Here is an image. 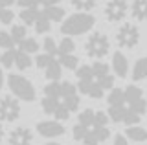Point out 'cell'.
<instances>
[{
	"label": "cell",
	"instance_id": "cell-30",
	"mask_svg": "<svg viewBox=\"0 0 147 145\" xmlns=\"http://www.w3.org/2000/svg\"><path fill=\"white\" fill-rule=\"evenodd\" d=\"M42 50H44V53H48V55L57 57V42H55V39L53 37H46L42 40Z\"/></svg>",
	"mask_w": 147,
	"mask_h": 145
},
{
	"label": "cell",
	"instance_id": "cell-36",
	"mask_svg": "<svg viewBox=\"0 0 147 145\" xmlns=\"http://www.w3.org/2000/svg\"><path fill=\"white\" fill-rule=\"evenodd\" d=\"M2 88H4V70L0 66V92H2Z\"/></svg>",
	"mask_w": 147,
	"mask_h": 145
},
{
	"label": "cell",
	"instance_id": "cell-35",
	"mask_svg": "<svg viewBox=\"0 0 147 145\" xmlns=\"http://www.w3.org/2000/svg\"><path fill=\"white\" fill-rule=\"evenodd\" d=\"M13 4H17V0H0V7H11Z\"/></svg>",
	"mask_w": 147,
	"mask_h": 145
},
{
	"label": "cell",
	"instance_id": "cell-23",
	"mask_svg": "<svg viewBox=\"0 0 147 145\" xmlns=\"http://www.w3.org/2000/svg\"><path fill=\"white\" fill-rule=\"evenodd\" d=\"M76 52V42L72 37H63L57 42V55H64V53H74Z\"/></svg>",
	"mask_w": 147,
	"mask_h": 145
},
{
	"label": "cell",
	"instance_id": "cell-9",
	"mask_svg": "<svg viewBox=\"0 0 147 145\" xmlns=\"http://www.w3.org/2000/svg\"><path fill=\"white\" fill-rule=\"evenodd\" d=\"M20 117V101L15 96H4L0 99V121L13 123Z\"/></svg>",
	"mask_w": 147,
	"mask_h": 145
},
{
	"label": "cell",
	"instance_id": "cell-15",
	"mask_svg": "<svg viewBox=\"0 0 147 145\" xmlns=\"http://www.w3.org/2000/svg\"><path fill=\"white\" fill-rule=\"evenodd\" d=\"M125 138L134 143H144L147 142V129H144L142 125H129L125 129Z\"/></svg>",
	"mask_w": 147,
	"mask_h": 145
},
{
	"label": "cell",
	"instance_id": "cell-11",
	"mask_svg": "<svg viewBox=\"0 0 147 145\" xmlns=\"http://www.w3.org/2000/svg\"><path fill=\"white\" fill-rule=\"evenodd\" d=\"M35 129L42 138H48V140L64 136V132H66V129L63 127V123L57 121V119H42V121H39V123L35 125Z\"/></svg>",
	"mask_w": 147,
	"mask_h": 145
},
{
	"label": "cell",
	"instance_id": "cell-27",
	"mask_svg": "<svg viewBox=\"0 0 147 145\" xmlns=\"http://www.w3.org/2000/svg\"><path fill=\"white\" fill-rule=\"evenodd\" d=\"M50 28H52V22H50V20L44 17V13L39 17V20L33 24V30L37 31V33H40V35H42V33H48Z\"/></svg>",
	"mask_w": 147,
	"mask_h": 145
},
{
	"label": "cell",
	"instance_id": "cell-39",
	"mask_svg": "<svg viewBox=\"0 0 147 145\" xmlns=\"http://www.w3.org/2000/svg\"><path fill=\"white\" fill-rule=\"evenodd\" d=\"M35 4H37V6L40 7V4H42V0H35Z\"/></svg>",
	"mask_w": 147,
	"mask_h": 145
},
{
	"label": "cell",
	"instance_id": "cell-26",
	"mask_svg": "<svg viewBox=\"0 0 147 145\" xmlns=\"http://www.w3.org/2000/svg\"><path fill=\"white\" fill-rule=\"evenodd\" d=\"M9 33H11V37H13V40H15V44L22 42V40L28 37V30H26L24 24H15V26H11Z\"/></svg>",
	"mask_w": 147,
	"mask_h": 145
},
{
	"label": "cell",
	"instance_id": "cell-4",
	"mask_svg": "<svg viewBox=\"0 0 147 145\" xmlns=\"http://www.w3.org/2000/svg\"><path fill=\"white\" fill-rule=\"evenodd\" d=\"M109 116L103 110L85 108L77 116L76 125L72 127V136L83 145H99L110 138Z\"/></svg>",
	"mask_w": 147,
	"mask_h": 145
},
{
	"label": "cell",
	"instance_id": "cell-31",
	"mask_svg": "<svg viewBox=\"0 0 147 145\" xmlns=\"http://www.w3.org/2000/svg\"><path fill=\"white\" fill-rule=\"evenodd\" d=\"M52 59H53V55H48V53H39V55L35 57V66L40 68V70H44Z\"/></svg>",
	"mask_w": 147,
	"mask_h": 145
},
{
	"label": "cell",
	"instance_id": "cell-17",
	"mask_svg": "<svg viewBox=\"0 0 147 145\" xmlns=\"http://www.w3.org/2000/svg\"><path fill=\"white\" fill-rule=\"evenodd\" d=\"M40 15H42V7H28V9H20V13H18L24 26H33Z\"/></svg>",
	"mask_w": 147,
	"mask_h": 145
},
{
	"label": "cell",
	"instance_id": "cell-8",
	"mask_svg": "<svg viewBox=\"0 0 147 145\" xmlns=\"http://www.w3.org/2000/svg\"><path fill=\"white\" fill-rule=\"evenodd\" d=\"M140 42V30L132 22H123L116 31V44L119 48L132 50Z\"/></svg>",
	"mask_w": 147,
	"mask_h": 145
},
{
	"label": "cell",
	"instance_id": "cell-29",
	"mask_svg": "<svg viewBox=\"0 0 147 145\" xmlns=\"http://www.w3.org/2000/svg\"><path fill=\"white\" fill-rule=\"evenodd\" d=\"M13 20H15V13L11 7H0V24L9 26L13 24Z\"/></svg>",
	"mask_w": 147,
	"mask_h": 145
},
{
	"label": "cell",
	"instance_id": "cell-33",
	"mask_svg": "<svg viewBox=\"0 0 147 145\" xmlns=\"http://www.w3.org/2000/svg\"><path fill=\"white\" fill-rule=\"evenodd\" d=\"M112 145H129V140L125 138V134H116L114 136Z\"/></svg>",
	"mask_w": 147,
	"mask_h": 145
},
{
	"label": "cell",
	"instance_id": "cell-28",
	"mask_svg": "<svg viewBox=\"0 0 147 145\" xmlns=\"http://www.w3.org/2000/svg\"><path fill=\"white\" fill-rule=\"evenodd\" d=\"M17 44H15V40H13V37H11V33L9 31H0V48L2 50H13Z\"/></svg>",
	"mask_w": 147,
	"mask_h": 145
},
{
	"label": "cell",
	"instance_id": "cell-21",
	"mask_svg": "<svg viewBox=\"0 0 147 145\" xmlns=\"http://www.w3.org/2000/svg\"><path fill=\"white\" fill-rule=\"evenodd\" d=\"M57 61L61 62V66L66 68V70H77V68H79V59H77V55H74V53L57 55Z\"/></svg>",
	"mask_w": 147,
	"mask_h": 145
},
{
	"label": "cell",
	"instance_id": "cell-20",
	"mask_svg": "<svg viewBox=\"0 0 147 145\" xmlns=\"http://www.w3.org/2000/svg\"><path fill=\"white\" fill-rule=\"evenodd\" d=\"M31 64H33V61H31V55H28V53H24L22 50L15 48V68L17 70H28V68H31Z\"/></svg>",
	"mask_w": 147,
	"mask_h": 145
},
{
	"label": "cell",
	"instance_id": "cell-37",
	"mask_svg": "<svg viewBox=\"0 0 147 145\" xmlns=\"http://www.w3.org/2000/svg\"><path fill=\"white\" fill-rule=\"evenodd\" d=\"M4 136H6V130H4V125L0 123V142L4 140Z\"/></svg>",
	"mask_w": 147,
	"mask_h": 145
},
{
	"label": "cell",
	"instance_id": "cell-16",
	"mask_svg": "<svg viewBox=\"0 0 147 145\" xmlns=\"http://www.w3.org/2000/svg\"><path fill=\"white\" fill-rule=\"evenodd\" d=\"M61 75H63V66L57 61V57H53L48 62V66L44 68V77L48 81H61Z\"/></svg>",
	"mask_w": 147,
	"mask_h": 145
},
{
	"label": "cell",
	"instance_id": "cell-22",
	"mask_svg": "<svg viewBox=\"0 0 147 145\" xmlns=\"http://www.w3.org/2000/svg\"><path fill=\"white\" fill-rule=\"evenodd\" d=\"M17 48L18 50H22V52L24 53H28V55H31V53H37L39 52V42H37V40L33 39V37H26L24 40H22V42H18L17 44Z\"/></svg>",
	"mask_w": 147,
	"mask_h": 145
},
{
	"label": "cell",
	"instance_id": "cell-25",
	"mask_svg": "<svg viewBox=\"0 0 147 145\" xmlns=\"http://www.w3.org/2000/svg\"><path fill=\"white\" fill-rule=\"evenodd\" d=\"M0 66L9 70V68L15 66V48L13 50H4L2 55H0Z\"/></svg>",
	"mask_w": 147,
	"mask_h": 145
},
{
	"label": "cell",
	"instance_id": "cell-12",
	"mask_svg": "<svg viewBox=\"0 0 147 145\" xmlns=\"http://www.w3.org/2000/svg\"><path fill=\"white\" fill-rule=\"evenodd\" d=\"M33 143V132L26 127H15L7 134V145H31Z\"/></svg>",
	"mask_w": 147,
	"mask_h": 145
},
{
	"label": "cell",
	"instance_id": "cell-32",
	"mask_svg": "<svg viewBox=\"0 0 147 145\" xmlns=\"http://www.w3.org/2000/svg\"><path fill=\"white\" fill-rule=\"evenodd\" d=\"M17 6L20 9H28V7H39L35 4V0H17Z\"/></svg>",
	"mask_w": 147,
	"mask_h": 145
},
{
	"label": "cell",
	"instance_id": "cell-14",
	"mask_svg": "<svg viewBox=\"0 0 147 145\" xmlns=\"http://www.w3.org/2000/svg\"><path fill=\"white\" fill-rule=\"evenodd\" d=\"M129 13L131 17L138 22L147 20V0H132V4L129 6Z\"/></svg>",
	"mask_w": 147,
	"mask_h": 145
},
{
	"label": "cell",
	"instance_id": "cell-7",
	"mask_svg": "<svg viewBox=\"0 0 147 145\" xmlns=\"http://www.w3.org/2000/svg\"><path fill=\"white\" fill-rule=\"evenodd\" d=\"M109 52H110V40L103 31H94V33L88 35V39L85 42V53L90 59L99 61V59L107 57Z\"/></svg>",
	"mask_w": 147,
	"mask_h": 145
},
{
	"label": "cell",
	"instance_id": "cell-38",
	"mask_svg": "<svg viewBox=\"0 0 147 145\" xmlns=\"http://www.w3.org/2000/svg\"><path fill=\"white\" fill-rule=\"evenodd\" d=\"M44 145H61V143H57V142H48V143H44Z\"/></svg>",
	"mask_w": 147,
	"mask_h": 145
},
{
	"label": "cell",
	"instance_id": "cell-3",
	"mask_svg": "<svg viewBox=\"0 0 147 145\" xmlns=\"http://www.w3.org/2000/svg\"><path fill=\"white\" fill-rule=\"evenodd\" d=\"M77 90L90 99H101L114 88V74L107 62L96 61L92 64H81L76 70Z\"/></svg>",
	"mask_w": 147,
	"mask_h": 145
},
{
	"label": "cell",
	"instance_id": "cell-18",
	"mask_svg": "<svg viewBox=\"0 0 147 145\" xmlns=\"http://www.w3.org/2000/svg\"><path fill=\"white\" fill-rule=\"evenodd\" d=\"M42 13H44V17L50 22H63L64 19H66V11H64V7H61V6L42 7Z\"/></svg>",
	"mask_w": 147,
	"mask_h": 145
},
{
	"label": "cell",
	"instance_id": "cell-5",
	"mask_svg": "<svg viewBox=\"0 0 147 145\" xmlns=\"http://www.w3.org/2000/svg\"><path fill=\"white\" fill-rule=\"evenodd\" d=\"M94 26H96V17L92 13L77 11L68 15L61 22V33L64 37H79V35L88 33Z\"/></svg>",
	"mask_w": 147,
	"mask_h": 145
},
{
	"label": "cell",
	"instance_id": "cell-34",
	"mask_svg": "<svg viewBox=\"0 0 147 145\" xmlns=\"http://www.w3.org/2000/svg\"><path fill=\"white\" fill-rule=\"evenodd\" d=\"M63 0H42V4H40V7H48V6H59Z\"/></svg>",
	"mask_w": 147,
	"mask_h": 145
},
{
	"label": "cell",
	"instance_id": "cell-13",
	"mask_svg": "<svg viewBox=\"0 0 147 145\" xmlns=\"http://www.w3.org/2000/svg\"><path fill=\"white\" fill-rule=\"evenodd\" d=\"M110 68H112V72H114V75H116V77L125 79L127 75H129V61H127V57L123 55L121 52H114L112 53V62H110Z\"/></svg>",
	"mask_w": 147,
	"mask_h": 145
},
{
	"label": "cell",
	"instance_id": "cell-10",
	"mask_svg": "<svg viewBox=\"0 0 147 145\" xmlns=\"http://www.w3.org/2000/svg\"><path fill=\"white\" fill-rule=\"evenodd\" d=\"M129 13V4L127 0H109L105 4L103 15L109 22H121Z\"/></svg>",
	"mask_w": 147,
	"mask_h": 145
},
{
	"label": "cell",
	"instance_id": "cell-1",
	"mask_svg": "<svg viewBox=\"0 0 147 145\" xmlns=\"http://www.w3.org/2000/svg\"><path fill=\"white\" fill-rule=\"evenodd\" d=\"M147 112V99L144 90L136 85L125 88H112L107 96V116L114 123L138 125Z\"/></svg>",
	"mask_w": 147,
	"mask_h": 145
},
{
	"label": "cell",
	"instance_id": "cell-24",
	"mask_svg": "<svg viewBox=\"0 0 147 145\" xmlns=\"http://www.w3.org/2000/svg\"><path fill=\"white\" fill-rule=\"evenodd\" d=\"M72 7L77 11H85V13H90L98 6V0H70Z\"/></svg>",
	"mask_w": 147,
	"mask_h": 145
},
{
	"label": "cell",
	"instance_id": "cell-2",
	"mask_svg": "<svg viewBox=\"0 0 147 145\" xmlns=\"http://www.w3.org/2000/svg\"><path fill=\"white\" fill-rule=\"evenodd\" d=\"M79 90L70 81H50L42 88V112L57 121H66L79 108Z\"/></svg>",
	"mask_w": 147,
	"mask_h": 145
},
{
	"label": "cell",
	"instance_id": "cell-19",
	"mask_svg": "<svg viewBox=\"0 0 147 145\" xmlns=\"http://www.w3.org/2000/svg\"><path fill=\"white\" fill-rule=\"evenodd\" d=\"M131 75H132V81H144V79H147V55L140 57L134 62Z\"/></svg>",
	"mask_w": 147,
	"mask_h": 145
},
{
	"label": "cell",
	"instance_id": "cell-6",
	"mask_svg": "<svg viewBox=\"0 0 147 145\" xmlns=\"http://www.w3.org/2000/svg\"><path fill=\"white\" fill-rule=\"evenodd\" d=\"M7 87L18 101L31 103V101H35V97H37V90L33 87V83L28 77H24V75H20V74H9L7 75Z\"/></svg>",
	"mask_w": 147,
	"mask_h": 145
}]
</instances>
